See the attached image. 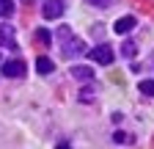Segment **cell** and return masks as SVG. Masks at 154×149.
I'll use <instances>...</instances> for the list:
<instances>
[{
  "instance_id": "obj_10",
  "label": "cell",
  "mask_w": 154,
  "mask_h": 149,
  "mask_svg": "<svg viewBox=\"0 0 154 149\" xmlns=\"http://www.w3.org/2000/svg\"><path fill=\"white\" fill-rule=\"evenodd\" d=\"M138 91L146 94V97H154V80H140L138 83Z\"/></svg>"
},
{
  "instance_id": "obj_11",
  "label": "cell",
  "mask_w": 154,
  "mask_h": 149,
  "mask_svg": "<svg viewBox=\"0 0 154 149\" xmlns=\"http://www.w3.org/2000/svg\"><path fill=\"white\" fill-rule=\"evenodd\" d=\"M0 14H3V17H11L14 14V0H0Z\"/></svg>"
},
{
  "instance_id": "obj_14",
  "label": "cell",
  "mask_w": 154,
  "mask_h": 149,
  "mask_svg": "<svg viewBox=\"0 0 154 149\" xmlns=\"http://www.w3.org/2000/svg\"><path fill=\"white\" fill-rule=\"evenodd\" d=\"M113 141H116V144H129V141H132V135H127V133H116V135H113Z\"/></svg>"
},
{
  "instance_id": "obj_17",
  "label": "cell",
  "mask_w": 154,
  "mask_h": 149,
  "mask_svg": "<svg viewBox=\"0 0 154 149\" xmlns=\"http://www.w3.org/2000/svg\"><path fill=\"white\" fill-rule=\"evenodd\" d=\"M22 3H33V0H22Z\"/></svg>"
},
{
  "instance_id": "obj_12",
  "label": "cell",
  "mask_w": 154,
  "mask_h": 149,
  "mask_svg": "<svg viewBox=\"0 0 154 149\" xmlns=\"http://www.w3.org/2000/svg\"><path fill=\"white\" fill-rule=\"evenodd\" d=\"M80 102H94V88H83L80 91Z\"/></svg>"
},
{
  "instance_id": "obj_18",
  "label": "cell",
  "mask_w": 154,
  "mask_h": 149,
  "mask_svg": "<svg viewBox=\"0 0 154 149\" xmlns=\"http://www.w3.org/2000/svg\"><path fill=\"white\" fill-rule=\"evenodd\" d=\"M0 64H3V58H0Z\"/></svg>"
},
{
  "instance_id": "obj_5",
  "label": "cell",
  "mask_w": 154,
  "mask_h": 149,
  "mask_svg": "<svg viewBox=\"0 0 154 149\" xmlns=\"http://www.w3.org/2000/svg\"><path fill=\"white\" fill-rule=\"evenodd\" d=\"M0 47L17 50V42H14V28H11V25H0Z\"/></svg>"
},
{
  "instance_id": "obj_2",
  "label": "cell",
  "mask_w": 154,
  "mask_h": 149,
  "mask_svg": "<svg viewBox=\"0 0 154 149\" xmlns=\"http://www.w3.org/2000/svg\"><path fill=\"white\" fill-rule=\"evenodd\" d=\"M88 55H91V61L102 64V66H110V64H113V58H116V52H113V47H110V44H96L94 50H88Z\"/></svg>"
},
{
  "instance_id": "obj_8",
  "label": "cell",
  "mask_w": 154,
  "mask_h": 149,
  "mask_svg": "<svg viewBox=\"0 0 154 149\" xmlns=\"http://www.w3.org/2000/svg\"><path fill=\"white\" fill-rule=\"evenodd\" d=\"M72 78H74V80H91V78H94V69H91V66H74V69H72Z\"/></svg>"
},
{
  "instance_id": "obj_6",
  "label": "cell",
  "mask_w": 154,
  "mask_h": 149,
  "mask_svg": "<svg viewBox=\"0 0 154 149\" xmlns=\"http://www.w3.org/2000/svg\"><path fill=\"white\" fill-rule=\"evenodd\" d=\"M135 25H138V22H135V17H121V20H116L113 30H116V33H121V36H127Z\"/></svg>"
},
{
  "instance_id": "obj_7",
  "label": "cell",
  "mask_w": 154,
  "mask_h": 149,
  "mask_svg": "<svg viewBox=\"0 0 154 149\" xmlns=\"http://www.w3.org/2000/svg\"><path fill=\"white\" fill-rule=\"evenodd\" d=\"M52 69H55V64L47 58V55H38V58H36V72L38 74H50Z\"/></svg>"
},
{
  "instance_id": "obj_3",
  "label": "cell",
  "mask_w": 154,
  "mask_h": 149,
  "mask_svg": "<svg viewBox=\"0 0 154 149\" xmlns=\"http://www.w3.org/2000/svg\"><path fill=\"white\" fill-rule=\"evenodd\" d=\"M66 6H63V0H47V3L42 6V14H44V20H58V17H63Z\"/></svg>"
},
{
  "instance_id": "obj_4",
  "label": "cell",
  "mask_w": 154,
  "mask_h": 149,
  "mask_svg": "<svg viewBox=\"0 0 154 149\" xmlns=\"http://www.w3.org/2000/svg\"><path fill=\"white\" fill-rule=\"evenodd\" d=\"M3 74H6V78H22V74H25V61H6L3 64Z\"/></svg>"
},
{
  "instance_id": "obj_16",
  "label": "cell",
  "mask_w": 154,
  "mask_h": 149,
  "mask_svg": "<svg viewBox=\"0 0 154 149\" xmlns=\"http://www.w3.org/2000/svg\"><path fill=\"white\" fill-rule=\"evenodd\" d=\"M58 149H72V146H69L66 141H61V144H58Z\"/></svg>"
},
{
  "instance_id": "obj_9",
  "label": "cell",
  "mask_w": 154,
  "mask_h": 149,
  "mask_svg": "<svg viewBox=\"0 0 154 149\" xmlns=\"http://www.w3.org/2000/svg\"><path fill=\"white\" fill-rule=\"evenodd\" d=\"M135 52H138V47H135V42H124L121 44V55H124V58H135Z\"/></svg>"
},
{
  "instance_id": "obj_15",
  "label": "cell",
  "mask_w": 154,
  "mask_h": 149,
  "mask_svg": "<svg viewBox=\"0 0 154 149\" xmlns=\"http://www.w3.org/2000/svg\"><path fill=\"white\" fill-rule=\"evenodd\" d=\"M88 3H91V6H96V8H107L113 0H88Z\"/></svg>"
},
{
  "instance_id": "obj_13",
  "label": "cell",
  "mask_w": 154,
  "mask_h": 149,
  "mask_svg": "<svg viewBox=\"0 0 154 149\" xmlns=\"http://www.w3.org/2000/svg\"><path fill=\"white\" fill-rule=\"evenodd\" d=\"M36 39L42 42V44H50V33H47L44 28H38V30H36Z\"/></svg>"
},
{
  "instance_id": "obj_1",
  "label": "cell",
  "mask_w": 154,
  "mask_h": 149,
  "mask_svg": "<svg viewBox=\"0 0 154 149\" xmlns=\"http://www.w3.org/2000/svg\"><path fill=\"white\" fill-rule=\"evenodd\" d=\"M58 42H61L63 58H77V55L85 52V42L80 39V36H74L69 25H61V28H58Z\"/></svg>"
}]
</instances>
